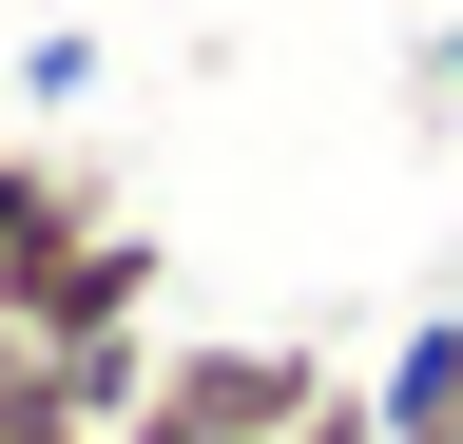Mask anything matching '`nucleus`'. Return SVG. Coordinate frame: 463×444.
I'll use <instances>...</instances> for the list:
<instances>
[{
	"instance_id": "f257e3e1",
	"label": "nucleus",
	"mask_w": 463,
	"mask_h": 444,
	"mask_svg": "<svg viewBox=\"0 0 463 444\" xmlns=\"http://www.w3.org/2000/svg\"><path fill=\"white\" fill-rule=\"evenodd\" d=\"M116 213H136V194H116L78 136H0V328H20V309H39V270H58V251H97Z\"/></svg>"
},
{
	"instance_id": "f03ea898",
	"label": "nucleus",
	"mask_w": 463,
	"mask_h": 444,
	"mask_svg": "<svg viewBox=\"0 0 463 444\" xmlns=\"http://www.w3.org/2000/svg\"><path fill=\"white\" fill-rule=\"evenodd\" d=\"M155 290H174V232H155V213H116L97 251H58V270H39L20 348H97V328H155Z\"/></svg>"
},
{
	"instance_id": "7ed1b4c3",
	"label": "nucleus",
	"mask_w": 463,
	"mask_h": 444,
	"mask_svg": "<svg viewBox=\"0 0 463 444\" xmlns=\"http://www.w3.org/2000/svg\"><path fill=\"white\" fill-rule=\"evenodd\" d=\"M367 425L386 444H463V309H405V348L367 367Z\"/></svg>"
},
{
	"instance_id": "20e7f679",
	"label": "nucleus",
	"mask_w": 463,
	"mask_h": 444,
	"mask_svg": "<svg viewBox=\"0 0 463 444\" xmlns=\"http://www.w3.org/2000/svg\"><path fill=\"white\" fill-rule=\"evenodd\" d=\"M0 444H97V406H78V386L20 348V328H0Z\"/></svg>"
},
{
	"instance_id": "39448f33",
	"label": "nucleus",
	"mask_w": 463,
	"mask_h": 444,
	"mask_svg": "<svg viewBox=\"0 0 463 444\" xmlns=\"http://www.w3.org/2000/svg\"><path fill=\"white\" fill-rule=\"evenodd\" d=\"M0 97H39V117H58V97H97V39H78V20H58V39H20V78H0Z\"/></svg>"
},
{
	"instance_id": "423d86ee",
	"label": "nucleus",
	"mask_w": 463,
	"mask_h": 444,
	"mask_svg": "<svg viewBox=\"0 0 463 444\" xmlns=\"http://www.w3.org/2000/svg\"><path fill=\"white\" fill-rule=\"evenodd\" d=\"M289 444H386V425H367V386H347V367H328V386H309V406H289Z\"/></svg>"
},
{
	"instance_id": "0eeeda50",
	"label": "nucleus",
	"mask_w": 463,
	"mask_h": 444,
	"mask_svg": "<svg viewBox=\"0 0 463 444\" xmlns=\"http://www.w3.org/2000/svg\"><path fill=\"white\" fill-rule=\"evenodd\" d=\"M425 97H463V20H444V39H425Z\"/></svg>"
},
{
	"instance_id": "6e6552de",
	"label": "nucleus",
	"mask_w": 463,
	"mask_h": 444,
	"mask_svg": "<svg viewBox=\"0 0 463 444\" xmlns=\"http://www.w3.org/2000/svg\"><path fill=\"white\" fill-rule=\"evenodd\" d=\"M116 444H174V425H116Z\"/></svg>"
}]
</instances>
